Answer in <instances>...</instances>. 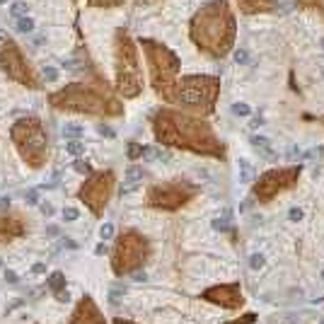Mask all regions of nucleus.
Wrapping results in <instances>:
<instances>
[{
  "label": "nucleus",
  "mask_w": 324,
  "mask_h": 324,
  "mask_svg": "<svg viewBox=\"0 0 324 324\" xmlns=\"http://www.w3.org/2000/svg\"><path fill=\"white\" fill-rule=\"evenodd\" d=\"M153 133L162 146L181 148L187 153L206 157H220V160L225 157V146L211 128V123L189 112L160 109L153 119Z\"/></svg>",
  "instance_id": "1"
},
{
  "label": "nucleus",
  "mask_w": 324,
  "mask_h": 324,
  "mask_svg": "<svg viewBox=\"0 0 324 324\" xmlns=\"http://www.w3.org/2000/svg\"><path fill=\"white\" fill-rule=\"evenodd\" d=\"M191 39L211 58H220L230 51L235 39V17L225 0H215L194 15Z\"/></svg>",
  "instance_id": "2"
},
{
  "label": "nucleus",
  "mask_w": 324,
  "mask_h": 324,
  "mask_svg": "<svg viewBox=\"0 0 324 324\" xmlns=\"http://www.w3.org/2000/svg\"><path fill=\"white\" fill-rule=\"evenodd\" d=\"M51 107L58 112H78L89 116H121L123 104L119 97H114L107 82H73L68 87L54 92Z\"/></svg>",
  "instance_id": "3"
},
{
  "label": "nucleus",
  "mask_w": 324,
  "mask_h": 324,
  "mask_svg": "<svg viewBox=\"0 0 324 324\" xmlns=\"http://www.w3.org/2000/svg\"><path fill=\"white\" fill-rule=\"evenodd\" d=\"M220 95V80L213 75H187L177 80L172 89L169 104H179L184 112L208 116L215 109V102Z\"/></svg>",
  "instance_id": "4"
},
{
  "label": "nucleus",
  "mask_w": 324,
  "mask_h": 324,
  "mask_svg": "<svg viewBox=\"0 0 324 324\" xmlns=\"http://www.w3.org/2000/svg\"><path fill=\"white\" fill-rule=\"evenodd\" d=\"M12 143L17 148V153L29 167L39 169L46 165L49 157V138H46L44 123L36 116H24L12 123Z\"/></svg>",
  "instance_id": "5"
},
{
  "label": "nucleus",
  "mask_w": 324,
  "mask_h": 324,
  "mask_svg": "<svg viewBox=\"0 0 324 324\" xmlns=\"http://www.w3.org/2000/svg\"><path fill=\"white\" fill-rule=\"evenodd\" d=\"M143 51H146L148 66H150V80H153V89L162 102L169 104L172 89L177 85V73H179V58L172 54L167 46L157 44V41H141Z\"/></svg>",
  "instance_id": "6"
},
{
  "label": "nucleus",
  "mask_w": 324,
  "mask_h": 324,
  "mask_svg": "<svg viewBox=\"0 0 324 324\" xmlns=\"http://www.w3.org/2000/svg\"><path fill=\"white\" fill-rule=\"evenodd\" d=\"M153 254V247L148 237L138 230H123L116 237L112 249V271L114 276H131L148 264Z\"/></svg>",
  "instance_id": "7"
},
{
  "label": "nucleus",
  "mask_w": 324,
  "mask_h": 324,
  "mask_svg": "<svg viewBox=\"0 0 324 324\" xmlns=\"http://www.w3.org/2000/svg\"><path fill=\"white\" fill-rule=\"evenodd\" d=\"M114 63H116V89L123 95V100L138 97L143 92V70H141V61H138V49L128 34L119 32L116 36Z\"/></svg>",
  "instance_id": "8"
},
{
  "label": "nucleus",
  "mask_w": 324,
  "mask_h": 324,
  "mask_svg": "<svg viewBox=\"0 0 324 324\" xmlns=\"http://www.w3.org/2000/svg\"><path fill=\"white\" fill-rule=\"evenodd\" d=\"M199 194V187L187 179H169L153 184L146 194V203L157 211H179Z\"/></svg>",
  "instance_id": "9"
},
{
  "label": "nucleus",
  "mask_w": 324,
  "mask_h": 324,
  "mask_svg": "<svg viewBox=\"0 0 324 324\" xmlns=\"http://www.w3.org/2000/svg\"><path fill=\"white\" fill-rule=\"evenodd\" d=\"M302 167L300 165H293V167H279V169H268L264 172L259 179H254V187H252V196L259 203H271L276 196H281L283 191L293 189L300 179Z\"/></svg>",
  "instance_id": "10"
},
{
  "label": "nucleus",
  "mask_w": 324,
  "mask_h": 324,
  "mask_svg": "<svg viewBox=\"0 0 324 324\" xmlns=\"http://www.w3.org/2000/svg\"><path fill=\"white\" fill-rule=\"evenodd\" d=\"M114 172L112 169H102V172H95L85 179V184L80 187L78 199L89 208L92 215H102L104 208L109 206V199L114 194Z\"/></svg>",
  "instance_id": "11"
},
{
  "label": "nucleus",
  "mask_w": 324,
  "mask_h": 324,
  "mask_svg": "<svg viewBox=\"0 0 324 324\" xmlns=\"http://www.w3.org/2000/svg\"><path fill=\"white\" fill-rule=\"evenodd\" d=\"M0 66L8 73V78H12L15 82L27 85V87H36V78L32 75V70L27 66L22 51L17 49V44L8 41V44L3 46V51H0Z\"/></svg>",
  "instance_id": "12"
},
{
  "label": "nucleus",
  "mask_w": 324,
  "mask_h": 324,
  "mask_svg": "<svg viewBox=\"0 0 324 324\" xmlns=\"http://www.w3.org/2000/svg\"><path fill=\"white\" fill-rule=\"evenodd\" d=\"M201 300L218 305L223 310H240L245 305V295H242L240 283H218L201 293Z\"/></svg>",
  "instance_id": "13"
},
{
  "label": "nucleus",
  "mask_w": 324,
  "mask_h": 324,
  "mask_svg": "<svg viewBox=\"0 0 324 324\" xmlns=\"http://www.w3.org/2000/svg\"><path fill=\"white\" fill-rule=\"evenodd\" d=\"M68 324H107V319H104L102 310L97 307V302L92 300L89 295H82L78 300V305H75L73 314H70Z\"/></svg>",
  "instance_id": "14"
},
{
  "label": "nucleus",
  "mask_w": 324,
  "mask_h": 324,
  "mask_svg": "<svg viewBox=\"0 0 324 324\" xmlns=\"http://www.w3.org/2000/svg\"><path fill=\"white\" fill-rule=\"evenodd\" d=\"M24 220L20 215H0V242H12L24 235Z\"/></svg>",
  "instance_id": "15"
},
{
  "label": "nucleus",
  "mask_w": 324,
  "mask_h": 324,
  "mask_svg": "<svg viewBox=\"0 0 324 324\" xmlns=\"http://www.w3.org/2000/svg\"><path fill=\"white\" fill-rule=\"evenodd\" d=\"M143 179H146V172L143 167H138V165H128L126 167V177H123V187H121V194H133L141 184H143Z\"/></svg>",
  "instance_id": "16"
},
{
  "label": "nucleus",
  "mask_w": 324,
  "mask_h": 324,
  "mask_svg": "<svg viewBox=\"0 0 324 324\" xmlns=\"http://www.w3.org/2000/svg\"><path fill=\"white\" fill-rule=\"evenodd\" d=\"M240 10L247 12V15H257V12H266L271 10L273 0H237Z\"/></svg>",
  "instance_id": "17"
},
{
  "label": "nucleus",
  "mask_w": 324,
  "mask_h": 324,
  "mask_svg": "<svg viewBox=\"0 0 324 324\" xmlns=\"http://www.w3.org/2000/svg\"><path fill=\"white\" fill-rule=\"evenodd\" d=\"M46 286H49V291L54 293V295H58V293L66 291V276H63L61 271H54V273L46 279Z\"/></svg>",
  "instance_id": "18"
},
{
  "label": "nucleus",
  "mask_w": 324,
  "mask_h": 324,
  "mask_svg": "<svg viewBox=\"0 0 324 324\" xmlns=\"http://www.w3.org/2000/svg\"><path fill=\"white\" fill-rule=\"evenodd\" d=\"M249 143H252L254 150L261 153L264 157H273V150H271V141H268V138H264V135H252Z\"/></svg>",
  "instance_id": "19"
},
{
  "label": "nucleus",
  "mask_w": 324,
  "mask_h": 324,
  "mask_svg": "<svg viewBox=\"0 0 324 324\" xmlns=\"http://www.w3.org/2000/svg\"><path fill=\"white\" fill-rule=\"evenodd\" d=\"M240 181H245V184L254 181V169L249 165V160H240Z\"/></svg>",
  "instance_id": "20"
},
{
  "label": "nucleus",
  "mask_w": 324,
  "mask_h": 324,
  "mask_svg": "<svg viewBox=\"0 0 324 324\" xmlns=\"http://www.w3.org/2000/svg\"><path fill=\"white\" fill-rule=\"evenodd\" d=\"M63 135H68V138H80V135H85V128H82V126H75V123H66V126H63Z\"/></svg>",
  "instance_id": "21"
},
{
  "label": "nucleus",
  "mask_w": 324,
  "mask_h": 324,
  "mask_svg": "<svg viewBox=\"0 0 324 324\" xmlns=\"http://www.w3.org/2000/svg\"><path fill=\"white\" fill-rule=\"evenodd\" d=\"M298 5H302V8H307V10H319L324 12V0H295Z\"/></svg>",
  "instance_id": "22"
},
{
  "label": "nucleus",
  "mask_w": 324,
  "mask_h": 324,
  "mask_svg": "<svg viewBox=\"0 0 324 324\" xmlns=\"http://www.w3.org/2000/svg\"><path fill=\"white\" fill-rule=\"evenodd\" d=\"M66 150L70 155H80L82 150H85V143H80V141H68L66 143Z\"/></svg>",
  "instance_id": "23"
},
{
  "label": "nucleus",
  "mask_w": 324,
  "mask_h": 324,
  "mask_svg": "<svg viewBox=\"0 0 324 324\" xmlns=\"http://www.w3.org/2000/svg\"><path fill=\"white\" fill-rule=\"evenodd\" d=\"M225 324H257V314L247 312V314H242V317H237V319H233V322H225Z\"/></svg>",
  "instance_id": "24"
},
{
  "label": "nucleus",
  "mask_w": 324,
  "mask_h": 324,
  "mask_svg": "<svg viewBox=\"0 0 324 324\" xmlns=\"http://www.w3.org/2000/svg\"><path fill=\"white\" fill-rule=\"evenodd\" d=\"M10 15H12V17H17V20H20V17H24V15H27V5H24V3H12Z\"/></svg>",
  "instance_id": "25"
},
{
  "label": "nucleus",
  "mask_w": 324,
  "mask_h": 324,
  "mask_svg": "<svg viewBox=\"0 0 324 324\" xmlns=\"http://www.w3.org/2000/svg\"><path fill=\"white\" fill-rule=\"evenodd\" d=\"M17 29H20V32H32L34 20L32 17H20V20H17Z\"/></svg>",
  "instance_id": "26"
},
{
  "label": "nucleus",
  "mask_w": 324,
  "mask_h": 324,
  "mask_svg": "<svg viewBox=\"0 0 324 324\" xmlns=\"http://www.w3.org/2000/svg\"><path fill=\"white\" fill-rule=\"evenodd\" d=\"M73 169L80 172V174H89V172H92V167H89L87 160H75V162H73Z\"/></svg>",
  "instance_id": "27"
},
{
  "label": "nucleus",
  "mask_w": 324,
  "mask_h": 324,
  "mask_svg": "<svg viewBox=\"0 0 324 324\" xmlns=\"http://www.w3.org/2000/svg\"><path fill=\"white\" fill-rule=\"evenodd\" d=\"M41 75H44V80H49V82H56L58 80V70L51 66H44L41 68Z\"/></svg>",
  "instance_id": "28"
},
{
  "label": "nucleus",
  "mask_w": 324,
  "mask_h": 324,
  "mask_svg": "<svg viewBox=\"0 0 324 324\" xmlns=\"http://www.w3.org/2000/svg\"><path fill=\"white\" fill-rule=\"evenodd\" d=\"M78 218H80L78 208H70V206H68V208H63V220H66V223H73V220H78Z\"/></svg>",
  "instance_id": "29"
},
{
  "label": "nucleus",
  "mask_w": 324,
  "mask_h": 324,
  "mask_svg": "<svg viewBox=\"0 0 324 324\" xmlns=\"http://www.w3.org/2000/svg\"><path fill=\"white\" fill-rule=\"evenodd\" d=\"M233 114H235V116H249L252 109H249L247 104H242V102H237V104H233Z\"/></svg>",
  "instance_id": "30"
},
{
  "label": "nucleus",
  "mask_w": 324,
  "mask_h": 324,
  "mask_svg": "<svg viewBox=\"0 0 324 324\" xmlns=\"http://www.w3.org/2000/svg\"><path fill=\"white\" fill-rule=\"evenodd\" d=\"M100 237H102V240H112V237H114V225L112 223L102 225V227H100Z\"/></svg>",
  "instance_id": "31"
},
{
  "label": "nucleus",
  "mask_w": 324,
  "mask_h": 324,
  "mask_svg": "<svg viewBox=\"0 0 324 324\" xmlns=\"http://www.w3.org/2000/svg\"><path fill=\"white\" fill-rule=\"evenodd\" d=\"M128 157H131V160H135V157H143V146L131 143V146H128Z\"/></svg>",
  "instance_id": "32"
},
{
  "label": "nucleus",
  "mask_w": 324,
  "mask_h": 324,
  "mask_svg": "<svg viewBox=\"0 0 324 324\" xmlns=\"http://www.w3.org/2000/svg\"><path fill=\"white\" fill-rule=\"evenodd\" d=\"M247 61H249V54H247L245 49H237L235 51V63L237 66H245Z\"/></svg>",
  "instance_id": "33"
},
{
  "label": "nucleus",
  "mask_w": 324,
  "mask_h": 324,
  "mask_svg": "<svg viewBox=\"0 0 324 324\" xmlns=\"http://www.w3.org/2000/svg\"><path fill=\"white\" fill-rule=\"evenodd\" d=\"M24 199H27V203H29V206H36V203H39V191L29 189L27 194H24Z\"/></svg>",
  "instance_id": "34"
},
{
  "label": "nucleus",
  "mask_w": 324,
  "mask_h": 324,
  "mask_svg": "<svg viewBox=\"0 0 324 324\" xmlns=\"http://www.w3.org/2000/svg\"><path fill=\"white\" fill-rule=\"evenodd\" d=\"M264 264H266V261H264V257H261V254H252V257H249V266H252V268H261Z\"/></svg>",
  "instance_id": "35"
},
{
  "label": "nucleus",
  "mask_w": 324,
  "mask_h": 324,
  "mask_svg": "<svg viewBox=\"0 0 324 324\" xmlns=\"http://www.w3.org/2000/svg\"><path fill=\"white\" fill-rule=\"evenodd\" d=\"M92 5H100V8H109V5H119L123 0H89Z\"/></svg>",
  "instance_id": "36"
},
{
  "label": "nucleus",
  "mask_w": 324,
  "mask_h": 324,
  "mask_svg": "<svg viewBox=\"0 0 324 324\" xmlns=\"http://www.w3.org/2000/svg\"><path fill=\"white\" fill-rule=\"evenodd\" d=\"M5 281H8V283H17V273H15V271H10V268H5Z\"/></svg>",
  "instance_id": "37"
},
{
  "label": "nucleus",
  "mask_w": 324,
  "mask_h": 324,
  "mask_svg": "<svg viewBox=\"0 0 324 324\" xmlns=\"http://www.w3.org/2000/svg\"><path fill=\"white\" fill-rule=\"evenodd\" d=\"M288 215H291V220H300L302 211H300V208H291V213H288Z\"/></svg>",
  "instance_id": "38"
},
{
  "label": "nucleus",
  "mask_w": 324,
  "mask_h": 324,
  "mask_svg": "<svg viewBox=\"0 0 324 324\" xmlns=\"http://www.w3.org/2000/svg\"><path fill=\"white\" fill-rule=\"evenodd\" d=\"M56 300H58V302H70V293H68V291L58 293V295H56Z\"/></svg>",
  "instance_id": "39"
},
{
  "label": "nucleus",
  "mask_w": 324,
  "mask_h": 324,
  "mask_svg": "<svg viewBox=\"0 0 324 324\" xmlns=\"http://www.w3.org/2000/svg\"><path fill=\"white\" fill-rule=\"evenodd\" d=\"M41 213L51 218V215H54V206H51V203H44V206H41Z\"/></svg>",
  "instance_id": "40"
},
{
  "label": "nucleus",
  "mask_w": 324,
  "mask_h": 324,
  "mask_svg": "<svg viewBox=\"0 0 324 324\" xmlns=\"http://www.w3.org/2000/svg\"><path fill=\"white\" fill-rule=\"evenodd\" d=\"M95 254H97V257H102V254H107V245H104V242H100V245L95 247Z\"/></svg>",
  "instance_id": "41"
},
{
  "label": "nucleus",
  "mask_w": 324,
  "mask_h": 324,
  "mask_svg": "<svg viewBox=\"0 0 324 324\" xmlns=\"http://www.w3.org/2000/svg\"><path fill=\"white\" fill-rule=\"evenodd\" d=\"M32 271H34V273H46V264H41V261H39V264H34V266H32Z\"/></svg>",
  "instance_id": "42"
},
{
  "label": "nucleus",
  "mask_w": 324,
  "mask_h": 324,
  "mask_svg": "<svg viewBox=\"0 0 324 324\" xmlns=\"http://www.w3.org/2000/svg\"><path fill=\"white\" fill-rule=\"evenodd\" d=\"M97 131H100L102 135H114V131H112V128H109V126H104V123H102V126H100V128H97Z\"/></svg>",
  "instance_id": "43"
},
{
  "label": "nucleus",
  "mask_w": 324,
  "mask_h": 324,
  "mask_svg": "<svg viewBox=\"0 0 324 324\" xmlns=\"http://www.w3.org/2000/svg\"><path fill=\"white\" fill-rule=\"evenodd\" d=\"M114 324H135L133 319H126V317H116V319H114Z\"/></svg>",
  "instance_id": "44"
},
{
  "label": "nucleus",
  "mask_w": 324,
  "mask_h": 324,
  "mask_svg": "<svg viewBox=\"0 0 324 324\" xmlns=\"http://www.w3.org/2000/svg\"><path fill=\"white\" fill-rule=\"evenodd\" d=\"M10 206V199H0V208H8Z\"/></svg>",
  "instance_id": "45"
},
{
  "label": "nucleus",
  "mask_w": 324,
  "mask_h": 324,
  "mask_svg": "<svg viewBox=\"0 0 324 324\" xmlns=\"http://www.w3.org/2000/svg\"><path fill=\"white\" fill-rule=\"evenodd\" d=\"M138 5H148V3H153V0H135Z\"/></svg>",
  "instance_id": "46"
},
{
  "label": "nucleus",
  "mask_w": 324,
  "mask_h": 324,
  "mask_svg": "<svg viewBox=\"0 0 324 324\" xmlns=\"http://www.w3.org/2000/svg\"><path fill=\"white\" fill-rule=\"evenodd\" d=\"M319 123H322V126H324V116H322V119H319Z\"/></svg>",
  "instance_id": "47"
},
{
  "label": "nucleus",
  "mask_w": 324,
  "mask_h": 324,
  "mask_svg": "<svg viewBox=\"0 0 324 324\" xmlns=\"http://www.w3.org/2000/svg\"><path fill=\"white\" fill-rule=\"evenodd\" d=\"M0 3H8V0H0Z\"/></svg>",
  "instance_id": "48"
},
{
  "label": "nucleus",
  "mask_w": 324,
  "mask_h": 324,
  "mask_svg": "<svg viewBox=\"0 0 324 324\" xmlns=\"http://www.w3.org/2000/svg\"><path fill=\"white\" fill-rule=\"evenodd\" d=\"M0 266H3V261H0Z\"/></svg>",
  "instance_id": "49"
},
{
  "label": "nucleus",
  "mask_w": 324,
  "mask_h": 324,
  "mask_svg": "<svg viewBox=\"0 0 324 324\" xmlns=\"http://www.w3.org/2000/svg\"><path fill=\"white\" fill-rule=\"evenodd\" d=\"M322 44H324V39H322Z\"/></svg>",
  "instance_id": "50"
},
{
  "label": "nucleus",
  "mask_w": 324,
  "mask_h": 324,
  "mask_svg": "<svg viewBox=\"0 0 324 324\" xmlns=\"http://www.w3.org/2000/svg\"><path fill=\"white\" fill-rule=\"evenodd\" d=\"M322 324H324V322H322Z\"/></svg>",
  "instance_id": "51"
}]
</instances>
